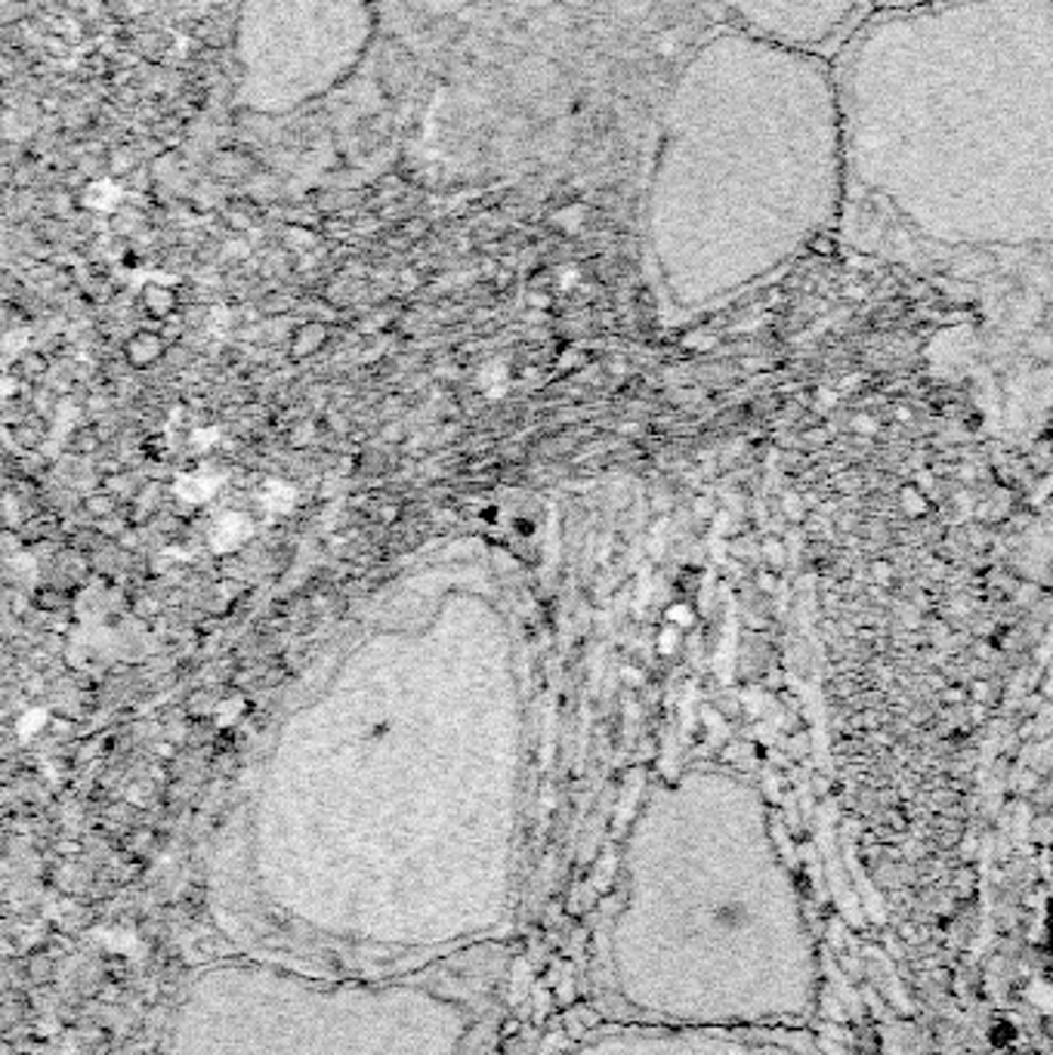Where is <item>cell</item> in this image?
Segmentation results:
<instances>
[{
	"mask_svg": "<svg viewBox=\"0 0 1053 1055\" xmlns=\"http://www.w3.org/2000/svg\"><path fill=\"white\" fill-rule=\"evenodd\" d=\"M834 71L850 201L945 250L1053 247V0L877 7Z\"/></svg>",
	"mask_w": 1053,
	"mask_h": 1055,
	"instance_id": "cell-1",
	"label": "cell"
},
{
	"mask_svg": "<svg viewBox=\"0 0 1053 1055\" xmlns=\"http://www.w3.org/2000/svg\"><path fill=\"white\" fill-rule=\"evenodd\" d=\"M850 204L847 131L825 53L726 29L680 81L661 158L676 288L720 300L804 257Z\"/></svg>",
	"mask_w": 1053,
	"mask_h": 1055,
	"instance_id": "cell-2",
	"label": "cell"
},
{
	"mask_svg": "<svg viewBox=\"0 0 1053 1055\" xmlns=\"http://www.w3.org/2000/svg\"><path fill=\"white\" fill-rule=\"evenodd\" d=\"M732 29L825 53L840 49L872 0H714Z\"/></svg>",
	"mask_w": 1053,
	"mask_h": 1055,
	"instance_id": "cell-3",
	"label": "cell"
},
{
	"mask_svg": "<svg viewBox=\"0 0 1053 1055\" xmlns=\"http://www.w3.org/2000/svg\"><path fill=\"white\" fill-rule=\"evenodd\" d=\"M161 356H165V340H161L158 334L143 330V334H136V337L127 343V361H131L133 368H148V364H155Z\"/></svg>",
	"mask_w": 1053,
	"mask_h": 1055,
	"instance_id": "cell-4",
	"label": "cell"
},
{
	"mask_svg": "<svg viewBox=\"0 0 1053 1055\" xmlns=\"http://www.w3.org/2000/svg\"><path fill=\"white\" fill-rule=\"evenodd\" d=\"M247 535H250V521H247L245 516H226V519L214 528V547L220 552L235 550Z\"/></svg>",
	"mask_w": 1053,
	"mask_h": 1055,
	"instance_id": "cell-5",
	"label": "cell"
},
{
	"mask_svg": "<svg viewBox=\"0 0 1053 1055\" xmlns=\"http://www.w3.org/2000/svg\"><path fill=\"white\" fill-rule=\"evenodd\" d=\"M143 308H146V315L165 322L167 315L177 308V296H173V291L165 288V284H148L146 291H143Z\"/></svg>",
	"mask_w": 1053,
	"mask_h": 1055,
	"instance_id": "cell-6",
	"label": "cell"
},
{
	"mask_svg": "<svg viewBox=\"0 0 1053 1055\" xmlns=\"http://www.w3.org/2000/svg\"><path fill=\"white\" fill-rule=\"evenodd\" d=\"M325 343V325H306L303 330H296L294 337V356L306 358L313 356L315 349Z\"/></svg>",
	"mask_w": 1053,
	"mask_h": 1055,
	"instance_id": "cell-7",
	"label": "cell"
},
{
	"mask_svg": "<svg viewBox=\"0 0 1053 1055\" xmlns=\"http://www.w3.org/2000/svg\"><path fill=\"white\" fill-rule=\"evenodd\" d=\"M877 7H906V3H930V0H874Z\"/></svg>",
	"mask_w": 1053,
	"mask_h": 1055,
	"instance_id": "cell-8",
	"label": "cell"
}]
</instances>
